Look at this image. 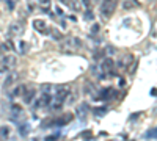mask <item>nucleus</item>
Segmentation results:
<instances>
[{"label":"nucleus","instance_id":"1a4fd4ad","mask_svg":"<svg viewBox=\"0 0 157 141\" xmlns=\"http://www.w3.org/2000/svg\"><path fill=\"white\" fill-rule=\"evenodd\" d=\"M68 96H69V89H68V86H57V88H55V99L66 100Z\"/></svg>","mask_w":157,"mask_h":141},{"label":"nucleus","instance_id":"9b49d317","mask_svg":"<svg viewBox=\"0 0 157 141\" xmlns=\"http://www.w3.org/2000/svg\"><path fill=\"white\" fill-rule=\"evenodd\" d=\"M24 116V111L19 105H11V119L13 121H19Z\"/></svg>","mask_w":157,"mask_h":141},{"label":"nucleus","instance_id":"ddd939ff","mask_svg":"<svg viewBox=\"0 0 157 141\" xmlns=\"http://www.w3.org/2000/svg\"><path fill=\"white\" fill-rule=\"evenodd\" d=\"M22 33V25L19 24V22H13L11 25H10V35L11 36H17V35H21Z\"/></svg>","mask_w":157,"mask_h":141},{"label":"nucleus","instance_id":"7ed1b4c3","mask_svg":"<svg viewBox=\"0 0 157 141\" xmlns=\"http://www.w3.org/2000/svg\"><path fill=\"white\" fill-rule=\"evenodd\" d=\"M14 65H16V57L11 55V54L5 55L3 58H0V74H3V72L13 69Z\"/></svg>","mask_w":157,"mask_h":141},{"label":"nucleus","instance_id":"c85d7f7f","mask_svg":"<svg viewBox=\"0 0 157 141\" xmlns=\"http://www.w3.org/2000/svg\"><path fill=\"white\" fill-rule=\"evenodd\" d=\"M80 3H82L83 6H86V8H90V5H91V3H90V0H80Z\"/></svg>","mask_w":157,"mask_h":141},{"label":"nucleus","instance_id":"cd10ccee","mask_svg":"<svg viewBox=\"0 0 157 141\" xmlns=\"http://www.w3.org/2000/svg\"><path fill=\"white\" fill-rule=\"evenodd\" d=\"M6 5H8V9H13V8H14V0H6Z\"/></svg>","mask_w":157,"mask_h":141},{"label":"nucleus","instance_id":"f03ea898","mask_svg":"<svg viewBox=\"0 0 157 141\" xmlns=\"http://www.w3.org/2000/svg\"><path fill=\"white\" fill-rule=\"evenodd\" d=\"M116 8V0H104L101 5V14L104 19H110V16L113 14V11Z\"/></svg>","mask_w":157,"mask_h":141},{"label":"nucleus","instance_id":"dca6fc26","mask_svg":"<svg viewBox=\"0 0 157 141\" xmlns=\"http://www.w3.org/2000/svg\"><path fill=\"white\" fill-rule=\"evenodd\" d=\"M38 6H39V9H41V11L49 13L52 3H50V0H39V2H38Z\"/></svg>","mask_w":157,"mask_h":141},{"label":"nucleus","instance_id":"412c9836","mask_svg":"<svg viewBox=\"0 0 157 141\" xmlns=\"http://www.w3.org/2000/svg\"><path fill=\"white\" fill-rule=\"evenodd\" d=\"M29 132H30V124H29V122H25V124H21V125H19V133H21L22 136L29 135Z\"/></svg>","mask_w":157,"mask_h":141},{"label":"nucleus","instance_id":"a211bd4d","mask_svg":"<svg viewBox=\"0 0 157 141\" xmlns=\"http://www.w3.org/2000/svg\"><path fill=\"white\" fill-rule=\"evenodd\" d=\"M17 72H11V74H8V77L5 79V86H11L13 83H14L16 80H17Z\"/></svg>","mask_w":157,"mask_h":141},{"label":"nucleus","instance_id":"b1692460","mask_svg":"<svg viewBox=\"0 0 157 141\" xmlns=\"http://www.w3.org/2000/svg\"><path fill=\"white\" fill-rule=\"evenodd\" d=\"M104 113H107V108H94L96 116H104Z\"/></svg>","mask_w":157,"mask_h":141},{"label":"nucleus","instance_id":"0eeeda50","mask_svg":"<svg viewBox=\"0 0 157 141\" xmlns=\"http://www.w3.org/2000/svg\"><path fill=\"white\" fill-rule=\"evenodd\" d=\"M129 65H134V57L130 55V54H126L121 57V60L118 61V66H120L121 69H127Z\"/></svg>","mask_w":157,"mask_h":141},{"label":"nucleus","instance_id":"423d86ee","mask_svg":"<svg viewBox=\"0 0 157 141\" xmlns=\"http://www.w3.org/2000/svg\"><path fill=\"white\" fill-rule=\"evenodd\" d=\"M115 65H116V63H115L112 58H104V60H102L101 68H102V71L105 72V74H112V72H113V69H115Z\"/></svg>","mask_w":157,"mask_h":141},{"label":"nucleus","instance_id":"a878e982","mask_svg":"<svg viewBox=\"0 0 157 141\" xmlns=\"http://www.w3.org/2000/svg\"><path fill=\"white\" fill-rule=\"evenodd\" d=\"M19 47H21V54H27V44H25L24 41L21 43V46H19Z\"/></svg>","mask_w":157,"mask_h":141},{"label":"nucleus","instance_id":"2f4dec72","mask_svg":"<svg viewBox=\"0 0 157 141\" xmlns=\"http://www.w3.org/2000/svg\"><path fill=\"white\" fill-rule=\"evenodd\" d=\"M80 136H85V138H91V132H83V133H80Z\"/></svg>","mask_w":157,"mask_h":141},{"label":"nucleus","instance_id":"393cba45","mask_svg":"<svg viewBox=\"0 0 157 141\" xmlns=\"http://www.w3.org/2000/svg\"><path fill=\"white\" fill-rule=\"evenodd\" d=\"M85 19H86V20H93V19H94L93 11H91L90 8H88V9H86V13H85Z\"/></svg>","mask_w":157,"mask_h":141},{"label":"nucleus","instance_id":"2eb2a0df","mask_svg":"<svg viewBox=\"0 0 157 141\" xmlns=\"http://www.w3.org/2000/svg\"><path fill=\"white\" fill-rule=\"evenodd\" d=\"M14 50V46H13V43H11V39H6L5 43H2L0 44V52H13Z\"/></svg>","mask_w":157,"mask_h":141},{"label":"nucleus","instance_id":"f257e3e1","mask_svg":"<svg viewBox=\"0 0 157 141\" xmlns=\"http://www.w3.org/2000/svg\"><path fill=\"white\" fill-rule=\"evenodd\" d=\"M80 47H82V41L78 38H68V39L63 41L61 50L64 54H72L75 49H80Z\"/></svg>","mask_w":157,"mask_h":141},{"label":"nucleus","instance_id":"7c9ffc66","mask_svg":"<svg viewBox=\"0 0 157 141\" xmlns=\"http://www.w3.org/2000/svg\"><path fill=\"white\" fill-rule=\"evenodd\" d=\"M60 3L66 5V6H71V0H60Z\"/></svg>","mask_w":157,"mask_h":141},{"label":"nucleus","instance_id":"f3484780","mask_svg":"<svg viewBox=\"0 0 157 141\" xmlns=\"http://www.w3.org/2000/svg\"><path fill=\"white\" fill-rule=\"evenodd\" d=\"M63 104H64V100H61V99H52V102H50V108L54 110V111H57V110H60L61 107H63Z\"/></svg>","mask_w":157,"mask_h":141},{"label":"nucleus","instance_id":"c756f323","mask_svg":"<svg viewBox=\"0 0 157 141\" xmlns=\"http://www.w3.org/2000/svg\"><path fill=\"white\" fill-rule=\"evenodd\" d=\"M91 32H93V33H98V32H99V25L94 24V25H93V28H91Z\"/></svg>","mask_w":157,"mask_h":141},{"label":"nucleus","instance_id":"f8f14e48","mask_svg":"<svg viewBox=\"0 0 157 141\" xmlns=\"http://www.w3.org/2000/svg\"><path fill=\"white\" fill-rule=\"evenodd\" d=\"M115 91H113V88H104V89H101V93H99V97L102 99V100H109V99H112V97H115Z\"/></svg>","mask_w":157,"mask_h":141},{"label":"nucleus","instance_id":"6ab92c4d","mask_svg":"<svg viewBox=\"0 0 157 141\" xmlns=\"http://www.w3.org/2000/svg\"><path fill=\"white\" fill-rule=\"evenodd\" d=\"M135 6H140V3L137 2V0H124L123 2V8L124 9H132Z\"/></svg>","mask_w":157,"mask_h":141},{"label":"nucleus","instance_id":"6e6552de","mask_svg":"<svg viewBox=\"0 0 157 141\" xmlns=\"http://www.w3.org/2000/svg\"><path fill=\"white\" fill-rule=\"evenodd\" d=\"M33 27H35V30L39 32V33H49L47 24H46L43 19H35V20H33Z\"/></svg>","mask_w":157,"mask_h":141},{"label":"nucleus","instance_id":"39448f33","mask_svg":"<svg viewBox=\"0 0 157 141\" xmlns=\"http://www.w3.org/2000/svg\"><path fill=\"white\" fill-rule=\"evenodd\" d=\"M52 99H54V97L50 96V93H43V96H41V97H39L38 100H35V102H36L35 107H36V108L49 107V105H50V102H52Z\"/></svg>","mask_w":157,"mask_h":141},{"label":"nucleus","instance_id":"20e7f679","mask_svg":"<svg viewBox=\"0 0 157 141\" xmlns=\"http://www.w3.org/2000/svg\"><path fill=\"white\" fill-rule=\"evenodd\" d=\"M74 119V116L71 113H64L63 116H60L58 119H54V121H49V122H44V125H52V127H61V125H66L69 124L71 121Z\"/></svg>","mask_w":157,"mask_h":141},{"label":"nucleus","instance_id":"4be33fe9","mask_svg":"<svg viewBox=\"0 0 157 141\" xmlns=\"http://www.w3.org/2000/svg\"><path fill=\"white\" fill-rule=\"evenodd\" d=\"M145 138H157V127H154V129H149V130L145 133Z\"/></svg>","mask_w":157,"mask_h":141},{"label":"nucleus","instance_id":"9d476101","mask_svg":"<svg viewBox=\"0 0 157 141\" xmlns=\"http://www.w3.org/2000/svg\"><path fill=\"white\" fill-rule=\"evenodd\" d=\"M35 97H36V89H25V93H24V104L30 105L32 102H35Z\"/></svg>","mask_w":157,"mask_h":141},{"label":"nucleus","instance_id":"4468645a","mask_svg":"<svg viewBox=\"0 0 157 141\" xmlns=\"http://www.w3.org/2000/svg\"><path fill=\"white\" fill-rule=\"evenodd\" d=\"M86 111H88V105H85V104H83V105H80V107H77V110H75V114H77V118L83 121V119H85V116L88 114Z\"/></svg>","mask_w":157,"mask_h":141},{"label":"nucleus","instance_id":"aec40b11","mask_svg":"<svg viewBox=\"0 0 157 141\" xmlns=\"http://www.w3.org/2000/svg\"><path fill=\"white\" fill-rule=\"evenodd\" d=\"M24 93H25V85H19V86L14 88V91L11 93V96L17 97V96H24Z\"/></svg>","mask_w":157,"mask_h":141},{"label":"nucleus","instance_id":"473e14b6","mask_svg":"<svg viewBox=\"0 0 157 141\" xmlns=\"http://www.w3.org/2000/svg\"><path fill=\"white\" fill-rule=\"evenodd\" d=\"M55 11H57V14H61V13H63L61 8H55Z\"/></svg>","mask_w":157,"mask_h":141},{"label":"nucleus","instance_id":"5701e85b","mask_svg":"<svg viewBox=\"0 0 157 141\" xmlns=\"http://www.w3.org/2000/svg\"><path fill=\"white\" fill-rule=\"evenodd\" d=\"M10 135V127H6V125H3V127H0V136H3V138H6Z\"/></svg>","mask_w":157,"mask_h":141},{"label":"nucleus","instance_id":"bb28decb","mask_svg":"<svg viewBox=\"0 0 157 141\" xmlns=\"http://www.w3.org/2000/svg\"><path fill=\"white\" fill-rule=\"evenodd\" d=\"M41 89H43V93H50L52 86H50V85H43V86H41Z\"/></svg>","mask_w":157,"mask_h":141}]
</instances>
